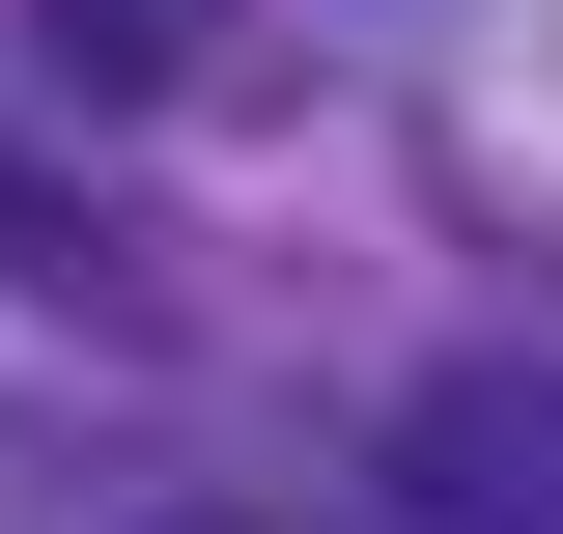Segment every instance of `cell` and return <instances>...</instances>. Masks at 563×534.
Listing matches in <instances>:
<instances>
[{
    "label": "cell",
    "mask_w": 563,
    "mask_h": 534,
    "mask_svg": "<svg viewBox=\"0 0 563 534\" xmlns=\"http://www.w3.org/2000/svg\"><path fill=\"white\" fill-rule=\"evenodd\" d=\"M29 57H57V85H141L169 29H141V0H29Z\"/></svg>",
    "instance_id": "7a4b0ae2"
},
{
    "label": "cell",
    "mask_w": 563,
    "mask_h": 534,
    "mask_svg": "<svg viewBox=\"0 0 563 534\" xmlns=\"http://www.w3.org/2000/svg\"><path fill=\"white\" fill-rule=\"evenodd\" d=\"M422 534H563V394H507V366H451V394L395 422Z\"/></svg>",
    "instance_id": "6da1fadb"
}]
</instances>
